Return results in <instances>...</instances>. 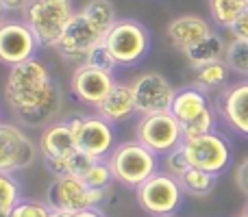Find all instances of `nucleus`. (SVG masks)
Listing matches in <instances>:
<instances>
[{"instance_id":"nucleus-28","label":"nucleus","mask_w":248,"mask_h":217,"mask_svg":"<svg viewBox=\"0 0 248 217\" xmlns=\"http://www.w3.org/2000/svg\"><path fill=\"white\" fill-rule=\"evenodd\" d=\"M216 124H218V111L214 107H209L205 113H201L198 117H194L192 122L181 124L183 126V137L185 139H194V137L207 135V132L216 130Z\"/></svg>"},{"instance_id":"nucleus-8","label":"nucleus","mask_w":248,"mask_h":217,"mask_svg":"<svg viewBox=\"0 0 248 217\" xmlns=\"http://www.w3.org/2000/svg\"><path fill=\"white\" fill-rule=\"evenodd\" d=\"M135 139L155 154H168L170 150L179 148L185 137L181 122L168 111V113L141 115L135 128Z\"/></svg>"},{"instance_id":"nucleus-34","label":"nucleus","mask_w":248,"mask_h":217,"mask_svg":"<svg viewBox=\"0 0 248 217\" xmlns=\"http://www.w3.org/2000/svg\"><path fill=\"white\" fill-rule=\"evenodd\" d=\"M235 185L244 196H248V157L235 167Z\"/></svg>"},{"instance_id":"nucleus-17","label":"nucleus","mask_w":248,"mask_h":217,"mask_svg":"<svg viewBox=\"0 0 248 217\" xmlns=\"http://www.w3.org/2000/svg\"><path fill=\"white\" fill-rule=\"evenodd\" d=\"M168 39L174 48H179L181 52H185L187 48L196 46L198 42H202L205 37H209L214 33L211 24L201 15H179L168 24Z\"/></svg>"},{"instance_id":"nucleus-11","label":"nucleus","mask_w":248,"mask_h":217,"mask_svg":"<svg viewBox=\"0 0 248 217\" xmlns=\"http://www.w3.org/2000/svg\"><path fill=\"white\" fill-rule=\"evenodd\" d=\"M37 145L16 124L0 122V172H22L33 165Z\"/></svg>"},{"instance_id":"nucleus-24","label":"nucleus","mask_w":248,"mask_h":217,"mask_svg":"<svg viewBox=\"0 0 248 217\" xmlns=\"http://www.w3.org/2000/svg\"><path fill=\"white\" fill-rule=\"evenodd\" d=\"M248 11V0H209V15L214 24L231 29L233 22Z\"/></svg>"},{"instance_id":"nucleus-15","label":"nucleus","mask_w":248,"mask_h":217,"mask_svg":"<svg viewBox=\"0 0 248 217\" xmlns=\"http://www.w3.org/2000/svg\"><path fill=\"white\" fill-rule=\"evenodd\" d=\"M216 111L231 130L248 137V78L227 87L216 100Z\"/></svg>"},{"instance_id":"nucleus-36","label":"nucleus","mask_w":248,"mask_h":217,"mask_svg":"<svg viewBox=\"0 0 248 217\" xmlns=\"http://www.w3.org/2000/svg\"><path fill=\"white\" fill-rule=\"evenodd\" d=\"M72 217H105L100 213V209H85V211H78V213H74Z\"/></svg>"},{"instance_id":"nucleus-13","label":"nucleus","mask_w":248,"mask_h":217,"mask_svg":"<svg viewBox=\"0 0 248 217\" xmlns=\"http://www.w3.org/2000/svg\"><path fill=\"white\" fill-rule=\"evenodd\" d=\"M37 48L39 42L26 22L4 20L0 24V63L13 68L22 61L33 59Z\"/></svg>"},{"instance_id":"nucleus-1","label":"nucleus","mask_w":248,"mask_h":217,"mask_svg":"<svg viewBox=\"0 0 248 217\" xmlns=\"http://www.w3.org/2000/svg\"><path fill=\"white\" fill-rule=\"evenodd\" d=\"M4 100L26 126H44L61 111V87L52 81L50 70L39 59L13 65L4 85Z\"/></svg>"},{"instance_id":"nucleus-29","label":"nucleus","mask_w":248,"mask_h":217,"mask_svg":"<svg viewBox=\"0 0 248 217\" xmlns=\"http://www.w3.org/2000/svg\"><path fill=\"white\" fill-rule=\"evenodd\" d=\"M81 180L92 189H109L116 178H113V172H111V167H109V163L105 161V159H100V161L94 163V167H92Z\"/></svg>"},{"instance_id":"nucleus-6","label":"nucleus","mask_w":248,"mask_h":217,"mask_svg":"<svg viewBox=\"0 0 248 217\" xmlns=\"http://www.w3.org/2000/svg\"><path fill=\"white\" fill-rule=\"evenodd\" d=\"M183 150L187 154V161L192 167L209 174L220 176L227 172V167L233 161V150L229 139L218 130H211L207 135L194 137V139H183Z\"/></svg>"},{"instance_id":"nucleus-37","label":"nucleus","mask_w":248,"mask_h":217,"mask_svg":"<svg viewBox=\"0 0 248 217\" xmlns=\"http://www.w3.org/2000/svg\"><path fill=\"white\" fill-rule=\"evenodd\" d=\"M4 15H7V7L2 4V0H0V24L4 22Z\"/></svg>"},{"instance_id":"nucleus-42","label":"nucleus","mask_w":248,"mask_h":217,"mask_svg":"<svg viewBox=\"0 0 248 217\" xmlns=\"http://www.w3.org/2000/svg\"><path fill=\"white\" fill-rule=\"evenodd\" d=\"M240 217H246V215H240Z\"/></svg>"},{"instance_id":"nucleus-33","label":"nucleus","mask_w":248,"mask_h":217,"mask_svg":"<svg viewBox=\"0 0 248 217\" xmlns=\"http://www.w3.org/2000/svg\"><path fill=\"white\" fill-rule=\"evenodd\" d=\"M229 33H231L233 39H246L248 42V11L233 22V26L229 29Z\"/></svg>"},{"instance_id":"nucleus-30","label":"nucleus","mask_w":248,"mask_h":217,"mask_svg":"<svg viewBox=\"0 0 248 217\" xmlns=\"http://www.w3.org/2000/svg\"><path fill=\"white\" fill-rule=\"evenodd\" d=\"M163 167H166V174L174 176L176 180L181 178V176L185 174V172L189 170V161H187V154H185L183 145H179V148L170 150V152L166 154V159H163Z\"/></svg>"},{"instance_id":"nucleus-10","label":"nucleus","mask_w":248,"mask_h":217,"mask_svg":"<svg viewBox=\"0 0 248 217\" xmlns=\"http://www.w3.org/2000/svg\"><path fill=\"white\" fill-rule=\"evenodd\" d=\"M133 94H135L137 113L141 115H155V113H168L172 107L176 89L163 74L159 72H144L131 83Z\"/></svg>"},{"instance_id":"nucleus-21","label":"nucleus","mask_w":248,"mask_h":217,"mask_svg":"<svg viewBox=\"0 0 248 217\" xmlns=\"http://www.w3.org/2000/svg\"><path fill=\"white\" fill-rule=\"evenodd\" d=\"M96 161H100V159L78 150V152H74L72 157L61 159V161H46V170L52 172L55 178H59V176H77V178H83V176L94 167Z\"/></svg>"},{"instance_id":"nucleus-4","label":"nucleus","mask_w":248,"mask_h":217,"mask_svg":"<svg viewBox=\"0 0 248 217\" xmlns=\"http://www.w3.org/2000/svg\"><path fill=\"white\" fill-rule=\"evenodd\" d=\"M105 46L113 55L118 65H135L148 55L150 50V33L141 22L122 17L111 26L105 35Z\"/></svg>"},{"instance_id":"nucleus-40","label":"nucleus","mask_w":248,"mask_h":217,"mask_svg":"<svg viewBox=\"0 0 248 217\" xmlns=\"http://www.w3.org/2000/svg\"><path fill=\"white\" fill-rule=\"evenodd\" d=\"M163 217H174V215H163Z\"/></svg>"},{"instance_id":"nucleus-5","label":"nucleus","mask_w":248,"mask_h":217,"mask_svg":"<svg viewBox=\"0 0 248 217\" xmlns=\"http://www.w3.org/2000/svg\"><path fill=\"white\" fill-rule=\"evenodd\" d=\"M109 189H92L77 176H59L48 189L46 202L50 209L74 215L85 209H100Z\"/></svg>"},{"instance_id":"nucleus-16","label":"nucleus","mask_w":248,"mask_h":217,"mask_svg":"<svg viewBox=\"0 0 248 217\" xmlns=\"http://www.w3.org/2000/svg\"><path fill=\"white\" fill-rule=\"evenodd\" d=\"M39 152H42L44 161H61V159L72 157L78 152L77 148V137H74L72 124L70 119L65 122L48 124L39 135Z\"/></svg>"},{"instance_id":"nucleus-2","label":"nucleus","mask_w":248,"mask_h":217,"mask_svg":"<svg viewBox=\"0 0 248 217\" xmlns=\"http://www.w3.org/2000/svg\"><path fill=\"white\" fill-rule=\"evenodd\" d=\"M107 163L113 172V178L131 189H137L140 185H144L159 170L157 154L146 148L144 144H140L137 139L116 145L113 152L107 157Z\"/></svg>"},{"instance_id":"nucleus-31","label":"nucleus","mask_w":248,"mask_h":217,"mask_svg":"<svg viewBox=\"0 0 248 217\" xmlns=\"http://www.w3.org/2000/svg\"><path fill=\"white\" fill-rule=\"evenodd\" d=\"M85 65H92V68H96V70H105V72H111V74H113V70L118 68L116 59H113V55L109 52V48L105 46V42L98 43V46L87 55Z\"/></svg>"},{"instance_id":"nucleus-3","label":"nucleus","mask_w":248,"mask_h":217,"mask_svg":"<svg viewBox=\"0 0 248 217\" xmlns=\"http://www.w3.org/2000/svg\"><path fill=\"white\" fill-rule=\"evenodd\" d=\"M74 13L72 0H31L24 9V22L37 37L39 46L57 48Z\"/></svg>"},{"instance_id":"nucleus-27","label":"nucleus","mask_w":248,"mask_h":217,"mask_svg":"<svg viewBox=\"0 0 248 217\" xmlns=\"http://www.w3.org/2000/svg\"><path fill=\"white\" fill-rule=\"evenodd\" d=\"M224 63L229 65L231 72L248 76V42L246 39H231V42L227 43Z\"/></svg>"},{"instance_id":"nucleus-22","label":"nucleus","mask_w":248,"mask_h":217,"mask_svg":"<svg viewBox=\"0 0 248 217\" xmlns=\"http://www.w3.org/2000/svg\"><path fill=\"white\" fill-rule=\"evenodd\" d=\"M81 13L87 17V22H90V24L94 26L103 37L111 30V26L118 22L116 7H113L111 0H90V2L81 9Z\"/></svg>"},{"instance_id":"nucleus-12","label":"nucleus","mask_w":248,"mask_h":217,"mask_svg":"<svg viewBox=\"0 0 248 217\" xmlns=\"http://www.w3.org/2000/svg\"><path fill=\"white\" fill-rule=\"evenodd\" d=\"M103 35L94 29V26L87 22V17L81 11H77L72 15V20L68 22L63 35H61L59 43H57V50L63 57L65 61H72V63L83 65L92 50H94L98 43H103Z\"/></svg>"},{"instance_id":"nucleus-32","label":"nucleus","mask_w":248,"mask_h":217,"mask_svg":"<svg viewBox=\"0 0 248 217\" xmlns=\"http://www.w3.org/2000/svg\"><path fill=\"white\" fill-rule=\"evenodd\" d=\"M11 217H52V209L48 202L42 200H22L13 209Z\"/></svg>"},{"instance_id":"nucleus-9","label":"nucleus","mask_w":248,"mask_h":217,"mask_svg":"<svg viewBox=\"0 0 248 217\" xmlns=\"http://www.w3.org/2000/svg\"><path fill=\"white\" fill-rule=\"evenodd\" d=\"M77 148L85 154H92L96 159H105L116 148V132L113 124L103 119L100 115H87V117H72Z\"/></svg>"},{"instance_id":"nucleus-18","label":"nucleus","mask_w":248,"mask_h":217,"mask_svg":"<svg viewBox=\"0 0 248 217\" xmlns=\"http://www.w3.org/2000/svg\"><path fill=\"white\" fill-rule=\"evenodd\" d=\"M96 113L111 124H120L131 119L137 113L135 94H133L131 83H116L111 87V91L105 96L103 102L96 107Z\"/></svg>"},{"instance_id":"nucleus-41","label":"nucleus","mask_w":248,"mask_h":217,"mask_svg":"<svg viewBox=\"0 0 248 217\" xmlns=\"http://www.w3.org/2000/svg\"><path fill=\"white\" fill-rule=\"evenodd\" d=\"M0 217H11V215H0Z\"/></svg>"},{"instance_id":"nucleus-39","label":"nucleus","mask_w":248,"mask_h":217,"mask_svg":"<svg viewBox=\"0 0 248 217\" xmlns=\"http://www.w3.org/2000/svg\"><path fill=\"white\" fill-rule=\"evenodd\" d=\"M244 215H246V217H248V204H246V211H244Z\"/></svg>"},{"instance_id":"nucleus-25","label":"nucleus","mask_w":248,"mask_h":217,"mask_svg":"<svg viewBox=\"0 0 248 217\" xmlns=\"http://www.w3.org/2000/svg\"><path fill=\"white\" fill-rule=\"evenodd\" d=\"M216 180H218L216 174L196 170V167H189V170L179 178V183H181V187H183V191L187 193V196L205 198L216 189Z\"/></svg>"},{"instance_id":"nucleus-26","label":"nucleus","mask_w":248,"mask_h":217,"mask_svg":"<svg viewBox=\"0 0 248 217\" xmlns=\"http://www.w3.org/2000/svg\"><path fill=\"white\" fill-rule=\"evenodd\" d=\"M22 202V187L16 176L0 172V215H11L13 209Z\"/></svg>"},{"instance_id":"nucleus-7","label":"nucleus","mask_w":248,"mask_h":217,"mask_svg":"<svg viewBox=\"0 0 248 217\" xmlns=\"http://www.w3.org/2000/svg\"><path fill=\"white\" fill-rule=\"evenodd\" d=\"M137 202L146 213L155 217L163 215H174L176 209L183 202V187L174 176L166 174V172H157L155 176H150L144 185L135 189Z\"/></svg>"},{"instance_id":"nucleus-23","label":"nucleus","mask_w":248,"mask_h":217,"mask_svg":"<svg viewBox=\"0 0 248 217\" xmlns=\"http://www.w3.org/2000/svg\"><path fill=\"white\" fill-rule=\"evenodd\" d=\"M196 74H194V85L202 91H214L220 89V87L227 85L229 81V65L222 61H214V63L201 65V68H194Z\"/></svg>"},{"instance_id":"nucleus-19","label":"nucleus","mask_w":248,"mask_h":217,"mask_svg":"<svg viewBox=\"0 0 248 217\" xmlns=\"http://www.w3.org/2000/svg\"><path fill=\"white\" fill-rule=\"evenodd\" d=\"M211 104H209V98H207V91L198 89L196 85H189V87L176 89L170 113L174 115L181 124H187V122H192L194 117H198L201 113H205Z\"/></svg>"},{"instance_id":"nucleus-20","label":"nucleus","mask_w":248,"mask_h":217,"mask_svg":"<svg viewBox=\"0 0 248 217\" xmlns=\"http://www.w3.org/2000/svg\"><path fill=\"white\" fill-rule=\"evenodd\" d=\"M224 52H227V42L220 37L218 33H211L209 37H205L202 42H198L196 46L187 48L183 52L187 57L192 68H201V65L214 63V61H222Z\"/></svg>"},{"instance_id":"nucleus-14","label":"nucleus","mask_w":248,"mask_h":217,"mask_svg":"<svg viewBox=\"0 0 248 217\" xmlns=\"http://www.w3.org/2000/svg\"><path fill=\"white\" fill-rule=\"evenodd\" d=\"M116 85V78L111 72H105V70H96L92 65H78L72 74V81H70V89L77 96L81 102L92 104V107H98L105 100V96L111 91V87Z\"/></svg>"},{"instance_id":"nucleus-38","label":"nucleus","mask_w":248,"mask_h":217,"mask_svg":"<svg viewBox=\"0 0 248 217\" xmlns=\"http://www.w3.org/2000/svg\"><path fill=\"white\" fill-rule=\"evenodd\" d=\"M52 217H72V213H63V211H55V209H52Z\"/></svg>"},{"instance_id":"nucleus-35","label":"nucleus","mask_w":248,"mask_h":217,"mask_svg":"<svg viewBox=\"0 0 248 217\" xmlns=\"http://www.w3.org/2000/svg\"><path fill=\"white\" fill-rule=\"evenodd\" d=\"M2 4L7 7V11H24L31 0H2Z\"/></svg>"}]
</instances>
